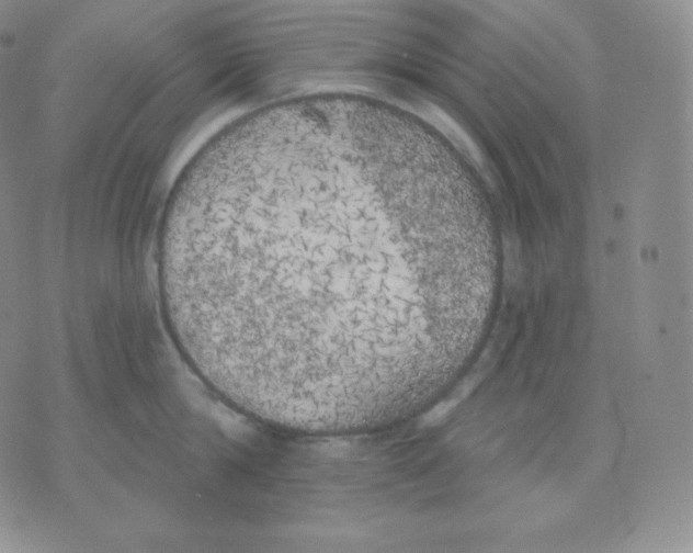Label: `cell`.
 <instances>
[{
    "label": "cell",
    "mask_w": 693,
    "mask_h": 553,
    "mask_svg": "<svg viewBox=\"0 0 693 553\" xmlns=\"http://www.w3.org/2000/svg\"><path fill=\"white\" fill-rule=\"evenodd\" d=\"M390 180L357 159L250 146L224 176L197 279L264 309L355 321L390 311Z\"/></svg>",
    "instance_id": "6da1fadb"
}]
</instances>
